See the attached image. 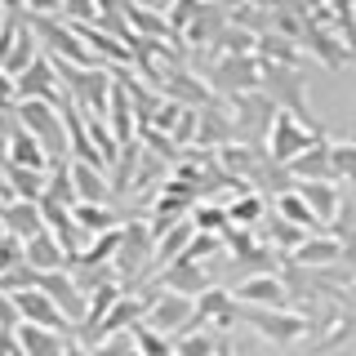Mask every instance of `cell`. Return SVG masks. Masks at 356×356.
Returning <instances> with one entry per match:
<instances>
[{
    "label": "cell",
    "instance_id": "obj_13",
    "mask_svg": "<svg viewBox=\"0 0 356 356\" xmlns=\"http://www.w3.org/2000/svg\"><path fill=\"white\" fill-rule=\"evenodd\" d=\"M289 178L294 183H334V143L321 138L312 152H303L289 165Z\"/></svg>",
    "mask_w": 356,
    "mask_h": 356
},
{
    "label": "cell",
    "instance_id": "obj_20",
    "mask_svg": "<svg viewBox=\"0 0 356 356\" xmlns=\"http://www.w3.org/2000/svg\"><path fill=\"white\" fill-rule=\"evenodd\" d=\"M276 214H281L285 222H298V227H307V232L325 227V222L316 218V209H312L307 200L298 196V187H294V192H281V196H276Z\"/></svg>",
    "mask_w": 356,
    "mask_h": 356
},
{
    "label": "cell",
    "instance_id": "obj_28",
    "mask_svg": "<svg viewBox=\"0 0 356 356\" xmlns=\"http://www.w3.org/2000/svg\"><path fill=\"white\" fill-rule=\"evenodd\" d=\"M272 236H276V245H285V250L294 254L298 245H303V241L312 236V232H307V227H298V222H285V218H281V222L272 227Z\"/></svg>",
    "mask_w": 356,
    "mask_h": 356
},
{
    "label": "cell",
    "instance_id": "obj_10",
    "mask_svg": "<svg viewBox=\"0 0 356 356\" xmlns=\"http://www.w3.org/2000/svg\"><path fill=\"white\" fill-rule=\"evenodd\" d=\"M232 294H236L241 307H285L289 289L276 272H250L241 285H232Z\"/></svg>",
    "mask_w": 356,
    "mask_h": 356
},
{
    "label": "cell",
    "instance_id": "obj_7",
    "mask_svg": "<svg viewBox=\"0 0 356 356\" xmlns=\"http://www.w3.org/2000/svg\"><path fill=\"white\" fill-rule=\"evenodd\" d=\"M152 263H156V232L129 222L125 236H120V250H116V276H120V285L138 281Z\"/></svg>",
    "mask_w": 356,
    "mask_h": 356
},
{
    "label": "cell",
    "instance_id": "obj_25",
    "mask_svg": "<svg viewBox=\"0 0 356 356\" xmlns=\"http://www.w3.org/2000/svg\"><path fill=\"white\" fill-rule=\"evenodd\" d=\"M227 214H232V227H254V222L263 218V196L259 192H245L241 200H232V205H227Z\"/></svg>",
    "mask_w": 356,
    "mask_h": 356
},
{
    "label": "cell",
    "instance_id": "obj_12",
    "mask_svg": "<svg viewBox=\"0 0 356 356\" xmlns=\"http://www.w3.org/2000/svg\"><path fill=\"white\" fill-rule=\"evenodd\" d=\"M40 232H49V222H44V209H40V200H5V236L36 241Z\"/></svg>",
    "mask_w": 356,
    "mask_h": 356
},
{
    "label": "cell",
    "instance_id": "obj_33",
    "mask_svg": "<svg viewBox=\"0 0 356 356\" xmlns=\"http://www.w3.org/2000/svg\"><path fill=\"white\" fill-rule=\"evenodd\" d=\"M67 356H94V348H85V343H72V352Z\"/></svg>",
    "mask_w": 356,
    "mask_h": 356
},
{
    "label": "cell",
    "instance_id": "obj_22",
    "mask_svg": "<svg viewBox=\"0 0 356 356\" xmlns=\"http://www.w3.org/2000/svg\"><path fill=\"white\" fill-rule=\"evenodd\" d=\"M174 352L178 356H218L222 339L214 330H192V334H178V339H174Z\"/></svg>",
    "mask_w": 356,
    "mask_h": 356
},
{
    "label": "cell",
    "instance_id": "obj_29",
    "mask_svg": "<svg viewBox=\"0 0 356 356\" xmlns=\"http://www.w3.org/2000/svg\"><path fill=\"white\" fill-rule=\"evenodd\" d=\"M94 356H134V334H107V339H98Z\"/></svg>",
    "mask_w": 356,
    "mask_h": 356
},
{
    "label": "cell",
    "instance_id": "obj_2",
    "mask_svg": "<svg viewBox=\"0 0 356 356\" xmlns=\"http://www.w3.org/2000/svg\"><path fill=\"white\" fill-rule=\"evenodd\" d=\"M27 98H40V103H54V107L67 103V85H63V72H58L54 54H40L22 76L5 81V103H27Z\"/></svg>",
    "mask_w": 356,
    "mask_h": 356
},
{
    "label": "cell",
    "instance_id": "obj_3",
    "mask_svg": "<svg viewBox=\"0 0 356 356\" xmlns=\"http://www.w3.org/2000/svg\"><path fill=\"white\" fill-rule=\"evenodd\" d=\"M321 143V129L307 125V120H298L294 111H272V120H267V156H272L276 165H294L303 152H312Z\"/></svg>",
    "mask_w": 356,
    "mask_h": 356
},
{
    "label": "cell",
    "instance_id": "obj_15",
    "mask_svg": "<svg viewBox=\"0 0 356 356\" xmlns=\"http://www.w3.org/2000/svg\"><path fill=\"white\" fill-rule=\"evenodd\" d=\"M44 192H49V174L44 170L5 165V200H44Z\"/></svg>",
    "mask_w": 356,
    "mask_h": 356
},
{
    "label": "cell",
    "instance_id": "obj_26",
    "mask_svg": "<svg viewBox=\"0 0 356 356\" xmlns=\"http://www.w3.org/2000/svg\"><path fill=\"white\" fill-rule=\"evenodd\" d=\"M334 183H356V143H334Z\"/></svg>",
    "mask_w": 356,
    "mask_h": 356
},
{
    "label": "cell",
    "instance_id": "obj_5",
    "mask_svg": "<svg viewBox=\"0 0 356 356\" xmlns=\"http://www.w3.org/2000/svg\"><path fill=\"white\" fill-rule=\"evenodd\" d=\"M263 89L272 94V107H281V111H294L298 120H307V125H312V107H307V81L298 76V67L267 63V58H263Z\"/></svg>",
    "mask_w": 356,
    "mask_h": 356
},
{
    "label": "cell",
    "instance_id": "obj_32",
    "mask_svg": "<svg viewBox=\"0 0 356 356\" xmlns=\"http://www.w3.org/2000/svg\"><path fill=\"white\" fill-rule=\"evenodd\" d=\"M352 9H356V0H334V14L343 18V31H352Z\"/></svg>",
    "mask_w": 356,
    "mask_h": 356
},
{
    "label": "cell",
    "instance_id": "obj_27",
    "mask_svg": "<svg viewBox=\"0 0 356 356\" xmlns=\"http://www.w3.org/2000/svg\"><path fill=\"white\" fill-rule=\"evenodd\" d=\"M63 18L67 22H98L103 9H98V0H63Z\"/></svg>",
    "mask_w": 356,
    "mask_h": 356
},
{
    "label": "cell",
    "instance_id": "obj_17",
    "mask_svg": "<svg viewBox=\"0 0 356 356\" xmlns=\"http://www.w3.org/2000/svg\"><path fill=\"white\" fill-rule=\"evenodd\" d=\"M289 259L303 263V267H330V263H339V259H343V241H339V236H330V232H325V236H316V232H312V236L298 245Z\"/></svg>",
    "mask_w": 356,
    "mask_h": 356
},
{
    "label": "cell",
    "instance_id": "obj_4",
    "mask_svg": "<svg viewBox=\"0 0 356 356\" xmlns=\"http://www.w3.org/2000/svg\"><path fill=\"white\" fill-rule=\"evenodd\" d=\"M143 325L170 334V339H178V334H192V330H200V298L178 294V289H161V294L147 303Z\"/></svg>",
    "mask_w": 356,
    "mask_h": 356
},
{
    "label": "cell",
    "instance_id": "obj_1",
    "mask_svg": "<svg viewBox=\"0 0 356 356\" xmlns=\"http://www.w3.org/2000/svg\"><path fill=\"white\" fill-rule=\"evenodd\" d=\"M9 116H18L36 138L44 143V152L54 156V165L72 161V134H67V116L63 107L40 103V98H27V103H9Z\"/></svg>",
    "mask_w": 356,
    "mask_h": 356
},
{
    "label": "cell",
    "instance_id": "obj_11",
    "mask_svg": "<svg viewBox=\"0 0 356 356\" xmlns=\"http://www.w3.org/2000/svg\"><path fill=\"white\" fill-rule=\"evenodd\" d=\"M165 289L200 298V294L214 289V272L205 267V259H178V263H170V272H165Z\"/></svg>",
    "mask_w": 356,
    "mask_h": 356
},
{
    "label": "cell",
    "instance_id": "obj_21",
    "mask_svg": "<svg viewBox=\"0 0 356 356\" xmlns=\"http://www.w3.org/2000/svg\"><path fill=\"white\" fill-rule=\"evenodd\" d=\"M294 187H298V196L316 209L321 222H330L334 214H339V192H334V183H294Z\"/></svg>",
    "mask_w": 356,
    "mask_h": 356
},
{
    "label": "cell",
    "instance_id": "obj_9",
    "mask_svg": "<svg viewBox=\"0 0 356 356\" xmlns=\"http://www.w3.org/2000/svg\"><path fill=\"white\" fill-rule=\"evenodd\" d=\"M5 165H22V170H54V156L44 152V143L22 125L18 116H9V143H5Z\"/></svg>",
    "mask_w": 356,
    "mask_h": 356
},
{
    "label": "cell",
    "instance_id": "obj_6",
    "mask_svg": "<svg viewBox=\"0 0 356 356\" xmlns=\"http://www.w3.org/2000/svg\"><path fill=\"white\" fill-rule=\"evenodd\" d=\"M5 298L18 307V316L27 321V325H40V330H72V316L58 307V298L44 294L40 285H27V289H5Z\"/></svg>",
    "mask_w": 356,
    "mask_h": 356
},
{
    "label": "cell",
    "instance_id": "obj_23",
    "mask_svg": "<svg viewBox=\"0 0 356 356\" xmlns=\"http://www.w3.org/2000/svg\"><path fill=\"white\" fill-rule=\"evenodd\" d=\"M76 222L85 227V236H107V232H116L120 218L107 205H76Z\"/></svg>",
    "mask_w": 356,
    "mask_h": 356
},
{
    "label": "cell",
    "instance_id": "obj_24",
    "mask_svg": "<svg viewBox=\"0 0 356 356\" xmlns=\"http://www.w3.org/2000/svg\"><path fill=\"white\" fill-rule=\"evenodd\" d=\"M134 348H138L143 356H174V339L170 334H161V330H152V325H134Z\"/></svg>",
    "mask_w": 356,
    "mask_h": 356
},
{
    "label": "cell",
    "instance_id": "obj_19",
    "mask_svg": "<svg viewBox=\"0 0 356 356\" xmlns=\"http://www.w3.org/2000/svg\"><path fill=\"white\" fill-rule=\"evenodd\" d=\"M236 316H241V303H236L232 289H209V294H200V325H222L227 330Z\"/></svg>",
    "mask_w": 356,
    "mask_h": 356
},
{
    "label": "cell",
    "instance_id": "obj_18",
    "mask_svg": "<svg viewBox=\"0 0 356 356\" xmlns=\"http://www.w3.org/2000/svg\"><path fill=\"white\" fill-rule=\"evenodd\" d=\"M72 183H76L81 205H107V170L85 165V161H72Z\"/></svg>",
    "mask_w": 356,
    "mask_h": 356
},
{
    "label": "cell",
    "instance_id": "obj_35",
    "mask_svg": "<svg viewBox=\"0 0 356 356\" xmlns=\"http://www.w3.org/2000/svg\"><path fill=\"white\" fill-rule=\"evenodd\" d=\"M174 356H178V352H174Z\"/></svg>",
    "mask_w": 356,
    "mask_h": 356
},
{
    "label": "cell",
    "instance_id": "obj_16",
    "mask_svg": "<svg viewBox=\"0 0 356 356\" xmlns=\"http://www.w3.org/2000/svg\"><path fill=\"white\" fill-rule=\"evenodd\" d=\"M27 263L36 267V272H63V267L72 263V254H67V245L54 236V232H40L36 241H27Z\"/></svg>",
    "mask_w": 356,
    "mask_h": 356
},
{
    "label": "cell",
    "instance_id": "obj_14",
    "mask_svg": "<svg viewBox=\"0 0 356 356\" xmlns=\"http://www.w3.org/2000/svg\"><path fill=\"white\" fill-rule=\"evenodd\" d=\"M14 339L27 356H67L72 352V339L63 330H40V325H27V321L14 330Z\"/></svg>",
    "mask_w": 356,
    "mask_h": 356
},
{
    "label": "cell",
    "instance_id": "obj_30",
    "mask_svg": "<svg viewBox=\"0 0 356 356\" xmlns=\"http://www.w3.org/2000/svg\"><path fill=\"white\" fill-rule=\"evenodd\" d=\"M196 227H200V232H209V227L227 232V227H232V214H227V209H209V205H200V209H196Z\"/></svg>",
    "mask_w": 356,
    "mask_h": 356
},
{
    "label": "cell",
    "instance_id": "obj_31",
    "mask_svg": "<svg viewBox=\"0 0 356 356\" xmlns=\"http://www.w3.org/2000/svg\"><path fill=\"white\" fill-rule=\"evenodd\" d=\"M31 18H63V0H18Z\"/></svg>",
    "mask_w": 356,
    "mask_h": 356
},
{
    "label": "cell",
    "instance_id": "obj_8",
    "mask_svg": "<svg viewBox=\"0 0 356 356\" xmlns=\"http://www.w3.org/2000/svg\"><path fill=\"white\" fill-rule=\"evenodd\" d=\"M241 316L250 321L267 343H281V348L285 343H298L307 334V321L294 316V312H285V307H241Z\"/></svg>",
    "mask_w": 356,
    "mask_h": 356
},
{
    "label": "cell",
    "instance_id": "obj_34",
    "mask_svg": "<svg viewBox=\"0 0 356 356\" xmlns=\"http://www.w3.org/2000/svg\"><path fill=\"white\" fill-rule=\"evenodd\" d=\"M218 356H232V348H227V343H222V352H218Z\"/></svg>",
    "mask_w": 356,
    "mask_h": 356
}]
</instances>
